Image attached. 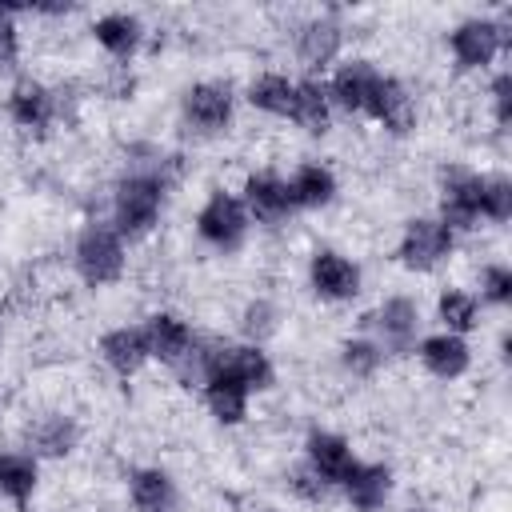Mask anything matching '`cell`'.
Returning a JSON list of instances; mask_svg holds the SVG:
<instances>
[{
  "instance_id": "277c9868",
  "label": "cell",
  "mask_w": 512,
  "mask_h": 512,
  "mask_svg": "<svg viewBox=\"0 0 512 512\" xmlns=\"http://www.w3.org/2000/svg\"><path fill=\"white\" fill-rule=\"evenodd\" d=\"M456 240L460 236L444 220H436L432 212H420V216H408L400 224L396 244H392V260L412 276H432L456 256Z\"/></svg>"
},
{
  "instance_id": "83f0119b",
  "label": "cell",
  "mask_w": 512,
  "mask_h": 512,
  "mask_svg": "<svg viewBox=\"0 0 512 512\" xmlns=\"http://www.w3.org/2000/svg\"><path fill=\"white\" fill-rule=\"evenodd\" d=\"M432 312H436L440 332L468 336V332H476V328H480V300H476V292H472V288H460V284L440 288V292H436Z\"/></svg>"
},
{
  "instance_id": "d4e9b609",
  "label": "cell",
  "mask_w": 512,
  "mask_h": 512,
  "mask_svg": "<svg viewBox=\"0 0 512 512\" xmlns=\"http://www.w3.org/2000/svg\"><path fill=\"white\" fill-rule=\"evenodd\" d=\"M128 504L132 512H172L180 504L176 476L160 464H140L128 472Z\"/></svg>"
},
{
  "instance_id": "e0dca14e",
  "label": "cell",
  "mask_w": 512,
  "mask_h": 512,
  "mask_svg": "<svg viewBox=\"0 0 512 512\" xmlns=\"http://www.w3.org/2000/svg\"><path fill=\"white\" fill-rule=\"evenodd\" d=\"M348 512H384L396 496V468L388 460H356L336 488Z\"/></svg>"
},
{
  "instance_id": "7a4b0ae2",
  "label": "cell",
  "mask_w": 512,
  "mask_h": 512,
  "mask_svg": "<svg viewBox=\"0 0 512 512\" xmlns=\"http://www.w3.org/2000/svg\"><path fill=\"white\" fill-rule=\"evenodd\" d=\"M72 272L84 288H112L124 280L128 272V240L112 228V220L96 216V220H84L76 228V240H72Z\"/></svg>"
},
{
  "instance_id": "603a6c76",
  "label": "cell",
  "mask_w": 512,
  "mask_h": 512,
  "mask_svg": "<svg viewBox=\"0 0 512 512\" xmlns=\"http://www.w3.org/2000/svg\"><path fill=\"white\" fill-rule=\"evenodd\" d=\"M200 400L208 408V416L220 424V428H240L252 412V392L224 368H216L212 376H204L200 384Z\"/></svg>"
},
{
  "instance_id": "ffe728a7",
  "label": "cell",
  "mask_w": 512,
  "mask_h": 512,
  "mask_svg": "<svg viewBox=\"0 0 512 512\" xmlns=\"http://www.w3.org/2000/svg\"><path fill=\"white\" fill-rule=\"evenodd\" d=\"M412 356L420 360V368L432 376V380H440V384H456V380H464L468 372H472V344H468V336H452V332H424L420 340H416V348H412Z\"/></svg>"
},
{
  "instance_id": "ac0fdd59",
  "label": "cell",
  "mask_w": 512,
  "mask_h": 512,
  "mask_svg": "<svg viewBox=\"0 0 512 512\" xmlns=\"http://www.w3.org/2000/svg\"><path fill=\"white\" fill-rule=\"evenodd\" d=\"M300 460L336 492L340 488V480L352 472V464L360 460L356 456V448H352V440L344 436V432H336V428H308L304 432V444H300Z\"/></svg>"
},
{
  "instance_id": "8992f818",
  "label": "cell",
  "mask_w": 512,
  "mask_h": 512,
  "mask_svg": "<svg viewBox=\"0 0 512 512\" xmlns=\"http://www.w3.org/2000/svg\"><path fill=\"white\" fill-rule=\"evenodd\" d=\"M236 88L220 76H204L184 84L180 92V124L196 136V140H220L232 132L236 124Z\"/></svg>"
},
{
  "instance_id": "484cf974",
  "label": "cell",
  "mask_w": 512,
  "mask_h": 512,
  "mask_svg": "<svg viewBox=\"0 0 512 512\" xmlns=\"http://www.w3.org/2000/svg\"><path fill=\"white\" fill-rule=\"evenodd\" d=\"M40 492V460L24 448H0V500L28 508Z\"/></svg>"
},
{
  "instance_id": "4fadbf2b",
  "label": "cell",
  "mask_w": 512,
  "mask_h": 512,
  "mask_svg": "<svg viewBox=\"0 0 512 512\" xmlns=\"http://www.w3.org/2000/svg\"><path fill=\"white\" fill-rule=\"evenodd\" d=\"M360 116L372 120V124H376L380 132H388V136H412L416 124H420L412 88H408L396 72H384V68H380V76H376V84H372V96H368V104H364Z\"/></svg>"
},
{
  "instance_id": "ba28073f",
  "label": "cell",
  "mask_w": 512,
  "mask_h": 512,
  "mask_svg": "<svg viewBox=\"0 0 512 512\" xmlns=\"http://www.w3.org/2000/svg\"><path fill=\"white\" fill-rule=\"evenodd\" d=\"M304 280H308V292L320 304H356L360 292H364V268H360V260L348 256L344 248H332V244H316L308 252Z\"/></svg>"
},
{
  "instance_id": "44dd1931",
  "label": "cell",
  "mask_w": 512,
  "mask_h": 512,
  "mask_svg": "<svg viewBox=\"0 0 512 512\" xmlns=\"http://www.w3.org/2000/svg\"><path fill=\"white\" fill-rule=\"evenodd\" d=\"M96 356H100V364L116 380H132V376H140L152 364V352H148V340H144L140 324H112V328H104L100 340H96Z\"/></svg>"
},
{
  "instance_id": "7402d4cb",
  "label": "cell",
  "mask_w": 512,
  "mask_h": 512,
  "mask_svg": "<svg viewBox=\"0 0 512 512\" xmlns=\"http://www.w3.org/2000/svg\"><path fill=\"white\" fill-rule=\"evenodd\" d=\"M284 184H288V196H292L296 212H324L340 196V180L324 160H300L284 176Z\"/></svg>"
},
{
  "instance_id": "8d00e7d4",
  "label": "cell",
  "mask_w": 512,
  "mask_h": 512,
  "mask_svg": "<svg viewBox=\"0 0 512 512\" xmlns=\"http://www.w3.org/2000/svg\"><path fill=\"white\" fill-rule=\"evenodd\" d=\"M0 340H4V316H0Z\"/></svg>"
},
{
  "instance_id": "1f68e13d",
  "label": "cell",
  "mask_w": 512,
  "mask_h": 512,
  "mask_svg": "<svg viewBox=\"0 0 512 512\" xmlns=\"http://www.w3.org/2000/svg\"><path fill=\"white\" fill-rule=\"evenodd\" d=\"M280 328V308L268 296H256L240 308V340L248 344H264L272 332Z\"/></svg>"
},
{
  "instance_id": "6da1fadb",
  "label": "cell",
  "mask_w": 512,
  "mask_h": 512,
  "mask_svg": "<svg viewBox=\"0 0 512 512\" xmlns=\"http://www.w3.org/2000/svg\"><path fill=\"white\" fill-rule=\"evenodd\" d=\"M164 204H168V164H164V156L136 160L112 180L108 220L128 244H140L160 228Z\"/></svg>"
},
{
  "instance_id": "30bf717a",
  "label": "cell",
  "mask_w": 512,
  "mask_h": 512,
  "mask_svg": "<svg viewBox=\"0 0 512 512\" xmlns=\"http://www.w3.org/2000/svg\"><path fill=\"white\" fill-rule=\"evenodd\" d=\"M436 220L456 236L480 228V172L468 164H444L436 176Z\"/></svg>"
},
{
  "instance_id": "9a60e30c",
  "label": "cell",
  "mask_w": 512,
  "mask_h": 512,
  "mask_svg": "<svg viewBox=\"0 0 512 512\" xmlns=\"http://www.w3.org/2000/svg\"><path fill=\"white\" fill-rule=\"evenodd\" d=\"M84 440V428L72 412L64 408H48V412H36L28 424H24V452H32L40 464L44 460H68Z\"/></svg>"
},
{
  "instance_id": "e575fe53",
  "label": "cell",
  "mask_w": 512,
  "mask_h": 512,
  "mask_svg": "<svg viewBox=\"0 0 512 512\" xmlns=\"http://www.w3.org/2000/svg\"><path fill=\"white\" fill-rule=\"evenodd\" d=\"M288 492L300 500V504H324L328 496H332V488L300 460V464H292V472H288Z\"/></svg>"
},
{
  "instance_id": "7c38bea8",
  "label": "cell",
  "mask_w": 512,
  "mask_h": 512,
  "mask_svg": "<svg viewBox=\"0 0 512 512\" xmlns=\"http://www.w3.org/2000/svg\"><path fill=\"white\" fill-rule=\"evenodd\" d=\"M140 328H144L152 364L172 368V372H180V368L188 364V356H192V348H196V340H200V332L192 328V320H188L184 312H176V308H152V312L140 320Z\"/></svg>"
},
{
  "instance_id": "5bb4252c",
  "label": "cell",
  "mask_w": 512,
  "mask_h": 512,
  "mask_svg": "<svg viewBox=\"0 0 512 512\" xmlns=\"http://www.w3.org/2000/svg\"><path fill=\"white\" fill-rule=\"evenodd\" d=\"M236 196H240V204H244V212H248V220L256 228H284L296 216L292 196H288V184L272 168H252L244 176V184H240Z\"/></svg>"
},
{
  "instance_id": "4dcf8cb0",
  "label": "cell",
  "mask_w": 512,
  "mask_h": 512,
  "mask_svg": "<svg viewBox=\"0 0 512 512\" xmlns=\"http://www.w3.org/2000/svg\"><path fill=\"white\" fill-rule=\"evenodd\" d=\"M476 300L480 308H496L504 312L512 304V264L508 260H488L476 272Z\"/></svg>"
},
{
  "instance_id": "d6a6232c",
  "label": "cell",
  "mask_w": 512,
  "mask_h": 512,
  "mask_svg": "<svg viewBox=\"0 0 512 512\" xmlns=\"http://www.w3.org/2000/svg\"><path fill=\"white\" fill-rule=\"evenodd\" d=\"M488 112H492V124L500 136L512 132V68L508 64H496L492 80H488Z\"/></svg>"
},
{
  "instance_id": "cb8c5ba5",
  "label": "cell",
  "mask_w": 512,
  "mask_h": 512,
  "mask_svg": "<svg viewBox=\"0 0 512 512\" xmlns=\"http://www.w3.org/2000/svg\"><path fill=\"white\" fill-rule=\"evenodd\" d=\"M244 104L268 120H288L292 124V112H296V76L280 72V68H268V72H256L248 84H244Z\"/></svg>"
},
{
  "instance_id": "52a82bcc",
  "label": "cell",
  "mask_w": 512,
  "mask_h": 512,
  "mask_svg": "<svg viewBox=\"0 0 512 512\" xmlns=\"http://www.w3.org/2000/svg\"><path fill=\"white\" fill-rule=\"evenodd\" d=\"M360 332L372 336L384 356H412L416 340L424 336V312H420V300L408 296V292H392L384 300H376L364 316H360Z\"/></svg>"
},
{
  "instance_id": "d590c367",
  "label": "cell",
  "mask_w": 512,
  "mask_h": 512,
  "mask_svg": "<svg viewBox=\"0 0 512 512\" xmlns=\"http://www.w3.org/2000/svg\"><path fill=\"white\" fill-rule=\"evenodd\" d=\"M400 512H432V508H424V504H412V508H400Z\"/></svg>"
},
{
  "instance_id": "f1b7e54d",
  "label": "cell",
  "mask_w": 512,
  "mask_h": 512,
  "mask_svg": "<svg viewBox=\"0 0 512 512\" xmlns=\"http://www.w3.org/2000/svg\"><path fill=\"white\" fill-rule=\"evenodd\" d=\"M336 364H340V372H344L348 380L368 384V380H376V376L388 368V356H384V348H380L372 336L356 332V336H344V340L336 344Z\"/></svg>"
},
{
  "instance_id": "8fae6325",
  "label": "cell",
  "mask_w": 512,
  "mask_h": 512,
  "mask_svg": "<svg viewBox=\"0 0 512 512\" xmlns=\"http://www.w3.org/2000/svg\"><path fill=\"white\" fill-rule=\"evenodd\" d=\"M4 112H8L12 128H20L28 136H48L52 124L60 120V92L40 76H16L4 96Z\"/></svg>"
},
{
  "instance_id": "9c48e42d",
  "label": "cell",
  "mask_w": 512,
  "mask_h": 512,
  "mask_svg": "<svg viewBox=\"0 0 512 512\" xmlns=\"http://www.w3.org/2000/svg\"><path fill=\"white\" fill-rule=\"evenodd\" d=\"M348 28L336 12H312L292 28V56L300 60L304 76H328L344 60Z\"/></svg>"
},
{
  "instance_id": "3957f363",
  "label": "cell",
  "mask_w": 512,
  "mask_h": 512,
  "mask_svg": "<svg viewBox=\"0 0 512 512\" xmlns=\"http://www.w3.org/2000/svg\"><path fill=\"white\" fill-rule=\"evenodd\" d=\"M508 44H512V32H508V12L504 16H492V12H472L464 20H456L444 36V48H448V60L460 76H472V72H488L496 68V60L508 56Z\"/></svg>"
},
{
  "instance_id": "836d02e7",
  "label": "cell",
  "mask_w": 512,
  "mask_h": 512,
  "mask_svg": "<svg viewBox=\"0 0 512 512\" xmlns=\"http://www.w3.org/2000/svg\"><path fill=\"white\" fill-rule=\"evenodd\" d=\"M24 56V36H20V8L0 0V72H12Z\"/></svg>"
},
{
  "instance_id": "2e32d148",
  "label": "cell",
  "mask_w": 512,
  "mask_h": 512,
  "mask_svg": "<svg viewBox=\"0 0 512 512\" xmlns=\"http://www.w3.org/2000/svg\"><path fill=\"white\" fill-rule=\"evenodd\" d=\"M88 36H92V44H96L108 60L128 64V60L140 56V48H144V40H148V24H144V16L132 12V8H108V12L92 16Z\"/></svg>"
},
{
  "instance_id": "5b68a950",
  "label": "cell",
  "mask_w": 512,
  "mask_h": 512,
  "mask_svg": "<svg viewBox=\"0 0 512 512\" xmlns=\"http://www.w3.org/2000/svg\"><path fill=\"white\" fill-rule=\"evenodd\" d=\"M192 232H196V240H200L208 252H216V256H236V252L248 244V236H252V220H248L240 196H236L232 188L216 184V188H208V196L200 200V208H196V216H192Z\"/></svg>"
},
{
  "instance_id": "d6986e66",
  "label": "cell",
  "mask_w": 512,
  "mask_h": 512,
  "mask_svg": "<svg viewBox=\"0 0 512 512\" xmlns=\"http://www.w3.org/2000/svg\"><path fill=\"white\" fill-rule=\"evenodd\" d=\"M376 76H380V68H376L368 56H344L328 76H320L332 112H340V116H360L364 104H368V96H372Z\"/></svg>"
},
{
  "instance_id": "f546056e",
  "label": "cell",
  "mask_w": 512,
  "mask_h": 512,
  "mask_svg": "<svg viewBox=\"0 0 512 512\" xmlns=\"http://www.w3.org/2000/svg\"><path fill=\"white\" fill-rule=\"evenodd\" d=\"M480 220L496 228L512 220V176L508 172H480Z\"/></svg>"
},
{
  "instance_id": "4316f807",
  "label": "cell",
  "mask_w": 512,
  "mask_h": 512,
  "mask_svg": "<svg viewBox=\"0 0 512 512\" xmlns=\"http://www.w3.org/2000/svg\"><path fill=\"white\" fill-rule=\"evenodd\" d=\"M292 124L304 136H328L332 132L336 112L328 104V92H324V80L320 76H296V112H292Z\"/></svg>"
}]
</instances>
